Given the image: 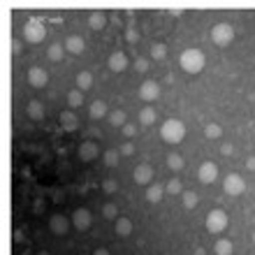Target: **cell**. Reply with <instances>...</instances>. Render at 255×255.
Here are the masks:
<instances>
[{
  "mask_svg": "<svg viewBox=\"0 0 255 255\" xmlns=\"http://www.w3.org/2000/svg\"><path fill=\"white\" fill-rule=\"evenodd\" d=\"M179 65L186 74H200L207 65V56H204L202 49H186L181 58H179Z\"/></svg>",
  "mask_w": 255,
  "mask_h": 255,
  "instance_id": "cell-1",
  "label": "cell"
},
{
  "mask_svg": "<svg viewBox=\"0 0 255 255\" xmlns=\"http://www.w3.org/2000/svg\"><path fill=\"white\" fill-rule=\"evenodd\" d=\"M160 137L167 144H179L186 137V123L179 121V119H167V121L160 126Z\"/></svg>",
  "mask_w": 255,
  "mask_h": 255,
  "instance_id": "cell-2",
  "label": "cell"
},
{
  "mask_svg": "<svg viewBox=\"0 0 255 255\" xmlns=\"http://www.w3.org/2000/svg\"><path fill=\"white\" fill-rule=\"evenodd\" d=\"M21 37L28 42V44H40L44 37H47V28L40 19H28L21 28Z\"/></svg>",
  "mask_w": 255,
  "mask_h": 255,
  "instance_id": "cell-3",
  "label": "cell"
},
{
  "mask_svg": "<svg viewBox=\"0 0 255 255\" xmlns=\"http://www.w3.org/2000/svg\"><path fill=\"white\" fill-rule=\"evenodd\" d=\"M204 225H207V230L211 232V235H221V232H225V230H228L230 218H228V214H225L223 209H211V211L207 214Z\"/></svg>",
  "mask_w": 255,
  "mask_h": 255,
  "instance_id": "cell-4",
  "label": "cell"
},
{
  "mask_svg": "<svg viewBox=\"0 0 255 255\" xmlns=\"http://www.w3.org/2000/svg\"><path fill=\"white\" fill-rule=\"evenodd\" d=\"M235 40V28L221 21V23H216L211 26V42H214L216 47H228L230 42Z\"/></svg>",
  "mask_w": 255,
  "mask_h": 255,
  "instance_id": "cell-5",
  "label": "cell"
},
{
  "mask_svg": "<svg viewBox=\"0 0 255 255\" xmlns=\"http://www.w3.org/2000/svg\"><path fill=\"white\" fill-rule=\"evenodd\" d=\"M223 190L230 197H237V195H242L246 190V181L242 179V174H228L223 179Z\"/></svg>",
  "mask_w": 255,
  "mask_h": 255,
  "instance_id": "cell-6",
  "label": "cell"
},
{
  "mask_svg": "<svg viewBox=\"0 0 255 255\" xmlns=\"http://www.w3.org/2000/svg\"><path fill=\"white\" fill-rule=\"evenodd\" d=\"M77 155H79V160L81 162H93L98 155H100V146L95 144V141L86 139V141H81L79 148H77Z\"/></svg>",
  "mask_w": 255,
  "mask_h": 255,
  "instance_id": "cell-7",
  "label": "cell"
},
{
  "mask_svg": "<svg viewBox=\"0 0 255 255\" xmlns=\"http://www.w3.org/2000/svg\"><path fill=\"white\" fill-rule=\"evenodd\" d=\"M139 98L144 102H155L158 98H160V84H158L155 79H146L139 86Z\"/></svg>",
  "mask_w": 255,
  "mask_h": 255,
  "instance_id": "cell-8",
  "label": "cell"
},
{
  "mask_svg": "<svg viewBox=\"0 0 255 255\" xmlns=\"http://www.w3.org/2000/svg\"><path fill=\"white\" fill-rule=\"evenodd\" d=\"M197 179H200V183H204V186H209V183H214L216 179H218V165L211 160L202 162L200 169H197Z\"/></svg>",
  "mask_w": 255,
  "mask_h": 255,
  "instance_id": "cell-9",
  "label": "cell"
},
{
  "mask_svg": "<svg viewBox=\"0 0 255 255\" xmlns=\"http://www.w3.org/2000/svg\"><path fill=\"white\" fill-rule=\"evenodd\" d=\"M91 223H93V216H91L88 209L79 207V209H74L72 211V225L79 230V232H86V230L91 228Z\"/></svg>",
  "mask_w": 255,
  "mask_h": 255,
  "instance_id": "cell-10",
  "label": "cell"
},
{
  "mask_svg": "<svg viewBox=\"0 0 255 255\" xmlns=\"http://www.w3.org/2000/svg\"><path fill=\"white\" fill-rule=\"evenodd\" d=\"M28 84L33 88H44L49 84V74L44 67L40 65H33L30 70H28Z\"/></svg>",
  "mask_w": 255,
  "mask_h": 255,
  "instance_id": "cell-11",
  "label": "cell"
},
{
  "mask_svg": "<svg viewBox=\"0 0 255 255\" xmlns=\"http://www.w3.org/2000/svg\"><path fill=\"white\" fill-rule=\"evenodd\" d=\"M49 230H51V235H56V237H65L67 230H70V221H67L63 214H54L49 218Z\"/></svg>",
  "mask_w": 255,
  "mask_h": 255,
  "instance_id": "cell-12",
  "label": "cell"
},
{
  "mask_svg": "<svg viewBox=\"0 0 255 255\" xmlns=\"http://www.w3.org/2000/svg\"><path fill=\"white\" fill-rule=\"evenodd\" d=\"M134 176V183H139V186H151V179H153V167L148 165V162H141L137 165L132 172Z\"/></svg>",
  "mask_w": 255,
  "mask_h": 255,
  "instance_id": "cell-13",
  "label": "cell"
},
{
  "mask_svg": "<svg viewBox=\"0 0 255 255\" xmlns=\"http://www.w3.org/2000/svg\"><path fill=\"white\" fill-rule=\"evenodd\" d=\"M107 67L112 72H123V70H128V56L123 54V51H112L107 58Z\"/></svg>",
  "mask_w": 255,
  "mask_h": 255,
  "instance_id": "cell-14",
  "label": "cell"
},
{
  "mask_svg": "<svg viewBox=\"0 0 255 255\" xmlns=\"http://www.w3.org/2000/svg\"><path fill=\"white\" fill-rule=\"evenodd\" d=\"M84 49H86V42H84V37L81 35H70L65 40V51L72 56H79L84 54Z\"/></svg>",
  "mask_w": 255,
  "mask_h": 255,
  "instance_id": "cell-15",
  "label": "cell"
},
{
  "mask_svg": "<svg viewBox=\"0 0 255 255\" xmlns=\"http://www.w3.org/2000/svg\"><path fill=\"white\" fill-rule=\"evenodd\" d=\"M88 114L93 121H100V119H107L109 116V109H107V102L105 100H93L88 105Z\"/></svg>",
  "mask_w": 255,
  "mask_h": 255,
  "instance_id": "cell-16",
  "label": "cell"
},
{
  "mask_svg": "<svg viewBox=\"0 0 255 255\" xmlns=\"http://www.w3.org/2000/svg\"><path fill=\"white\" fill-rule=\"evenodd\" d=\"M61 128L65 132H74V130H79V119L74 114L72 109H67V112H61Z\"/></svg>",
  "mask_w": 255,
  "mask_h": 255,
  "instance_id": "cell-17",
  "label": "cell"
},
{
  "mask_svg": "<svg viewBox=\"0 0 255 255\" xmlns=\"http://www.w3.org/2000/svg\"><path fill=\"white\" fill-rule=\"evenodd\" d=\"M26 114L33 119V121H42L44 119V105L40 100H30L26 105Z\"/></svg>",
  "mask_w": 255,
  "mask_h": 255,
  "instance_id": "cell-18",
  "label": "cell"
},
{
  "mask_svg": "<svg viewBox=\"0 0 255 255\" xmlns=\"http://www.w3.org/2000/svg\"><path fill=\"white\" fill-rule=\"evenodd\" d=\"M132 221H130V218H128V216H121V218H119V221L114 223V230H116V235L119 237H130L132 235Z\"/></svg>",
  "mask_w": 255,
  "mask_h": 255,
  "instance_id": "cell-19",
  "label": "cell"
},
{
  "mask_svg": "<svg viewBox=\"0 0 255 255\" xmlns=\"http://www.w3.org/2000/svg\"><path fill=\"white\" fill-rule=\"evenodd\" d=\"M165 197V186H160V183H151L146 188V200L151 202V204H158V202Z\"/></svg>",
  "mask_w": 255,
  "mask_h": 255,
  "instance_id": "cell-20",
  "label": "cell"
},
{
  "mask_svg": "<svg viewBox=\"0 0 255 255\" xmlns=\"http://www.w3.org/2000/svg\"><path fill=\"white\" fill-rule=\"evenodd\" d=\"M88 26H91V30H102V28L107 26V14L105 12H91L88 14Z\"/></svg>",
  "mask_w": 255,
  "mask_h": 255,
  "instance_id": "cell-21",
  "label": "cell"
},
{
  "mask_svg": "<svg viewBox=\"0 0 255 255\" xmlns=\"http://www.w3.org/2000/svg\"><path fill=\"white\" fill-rule=\"evenodd\" d=\"M107 121H109V126H112V128H121V130H123V126L128 123L126 112H123V109H114V112H109Z\"/></svg>",
  "mask_w": 255,
  "mask_h": 255,
  "instance_id": "cell-22",
  "label": "cell"
},
{
  "mask_svg": "<svg viewBox=\"0 0 255 255\" xmlns=\"http://www.w3.org/2000/svg\"><path fill=\"white\" fill-rule=\"evenodd\" d=\"M139 123H141L144 128L153 126V123H155V109L148 107V105H146V107H141V109H139Z\"/></svg>",
  "mask_w": 255,
  "mask_h": 255,
  "instance_id": "cell-23",
  "label": "cell"
},
{
  "mask_svg": "<svg viewBox=\"0 0 255 255\" xmlns=\"http://www.w3.org/2000/svg\"><path fill=\"white\" fill-rule=\"evenodd\" d=\"M67 105L72 109H79L81 105H84V91H79V88H72L70 93H67Z\"/></svg>",
  "mask_w": 255,
  "mask_h": 255,
  "instance_id": "cell-24",
  "label": "cell"
},
{
  "mask_svg": "<svg viewBox=\"0 0 255 255\" xmlns=\"http://www.w3.org/2000/svg\"><path fill=\"white\" fill-rule=\"evenodd\" d=\"M91 86H93V74L86 72V70H81V72L77 74V88H79V91H88Z\"/></svg>",
  "mask_w": 255,
  "mask_h": 255,
  "instance_id": "cell-25",
  "label": "cell"
},
{
  "mask_svg": "<svg viewBox=\"0 0 255 255\" xmlns=\"http://www.w3.org/2000/svg\"><path fill=\"white\" fill-rule=\"evenodd\" d=\"M232 251H235V246H232V242L230 239H218L214 246V253L216 255H232Z\"/></svg>",
  "mask_w": 255,
  "mask_h": 255,
  "instance_id": "cell-26",
  "label": "cell"
},
{
  "mask_svg": "<svg viewBox=\"0 0 255 255\" xmlns=\"http://www.w3.org/2000/svg\"><path fill=\"white\" fill-rule=\"evenodd\" d=\"M151 58H153V61H165V58H167V47H165L162 42H153V44H151Z\"/></svg>",
  "mask_w": 255,
  "mask_h": 255,
  "instance_id": "cell-27",
  "label": "cell"
},
{
  "mask_svg": "<svg viewBox=\"0 0 255 255\" xmlns=\"http://www.w3.org/2000/svg\"><path fill=\"white\" fill-rule=\"evenodd\" d=\"M63 54H65V44H58V42H54V44H49L47 56L51 58V61H61Z\"/></svg>",
  "mask_w": 255,
  "mask_h": 255,
  "instance_id": "cell-28",
  "label": "cell"
},
{
  "mask_svg": "<svg viewBox=\"0 0 255 255\" xmlns=\"http://www.w3.org/2000/svg\"><path fill=\"white\" fill-rule=\"evenodd\" d=\"M102 216H105L107 221H114V223L121 218V216H119V207H116L114 202H107V204L102 207Z\"/></svg>",
  "mask_w": 255,
  "mask_h": 255,
  "instance_id": "cell-29",
  "label": "cell"
},
{
  "mask_svg": "<svg viewBox=\"0 0 255 255\" xmlns=\"http://www.w3.org/2000/svg\"><path fill=\"white\" fill-rule=\"evenodd\" d=\"M183 165H186V162H183V158L179 153H169L167 155V167L172 169V172H181Z\"/></svg>",
  "mask_w": 255,
  "mask_h": 255,
  "instance_id": "cell-30",
  "label": "cell"
},
{
  "mask_svg": "<svg viewBox=\"0 0 255 255\" xmlns=\"http://www.w3.org/2000/svg\"><path fill=\"white\" fill-rule=\"evenodd\" d=\"M181 200H183V207L186 209H195L197 202H200V195L195 193V190H186V193L181 195Z\"/></svg>",
  "mask_w": 255,
  "mask_h": 255,
  "instance_id": "cell-31",
  "label": "cell"
},
{
  "mask_svg": "<svg viewBox=\"0 0 255 255\" xmlns=\"http://www.w3.org/2000/svg\"><path fill=\"white\" fill-rule=\"evenodd\" d=\"M165 193H169V195H183L186 193L183 186H181V179H169V181L165 183Z\"/></svg>",
  "mask_w": 255,
  "mask_h": 255,
  "instance_id": "cell-32",
  "label": "cell"
},
{
  "mask_svg": "<svg viewBox=\"0 0 255 255\" xmlns=\"http://www.w3.org/2000/svg\"><path fill=\"white\" fill-rule=\"evenodd\" d=\"M221 134H223V128L218 126V123H207V126H204V137H207V139H218Z\"/></svg>",
  "mask_w": 255,
  "mask_h": 255,
  "instance_id": "cell-33",
  "label": "cell"
},
{
  "mask_svg": "<svg viewBox=\"0 0 255 255\" xmlns=\"http://www.w3.org/2000/svg\"><path fill=\"white\" fill-rule=\"evenodd\" d=\"M119 151H116V148H109V151H105V155H102V158H105V165H107V167H116V165H119Z\"/></svg>",
  "mask_w": 255,
  "mask_h": 255,
  "instance_id": "cell-34",
  "label": "cell"
},
{
  "mask_svg": "<svg viewBox=\"0 0 255 255\" xmlns=\"http://www.w3.org/2000/svg\"><path fill=\"white\" fill-rule=\"evenodd\" d=\"M102 190H105V193H116V190H119V183H116V179H105V181H102Z\"/></svg>",
  "mask_w": 255,
  "mask_h": 255,
  "instance_id": "cell-35",
  "label": "cell"
},
{
  "mask_svg": "<svg viewBox=\"0 0 255 255\" xmlns=\"http://www.w3.org/2000/svg\"><path fill=\"white\" fill-rule=\"evenodd\" d=\"M134 70H137V72H146V70H148V61H146V58H137V61H134Z\"/></svg>",
  "mask_w": 255,
  "mask_h": 255,
  "instance_id": "cell-36",
  "label": "cell"
},
{
  "mask_svg": "<svg viewBox=\"0 0 255 255\" xmlns=\"http://www.w3.org/2000/svg\"><path fill=\"white\" fill-rule=\"evenodd\" d=\"M126 40H128V42H137V40H139V33H137V30L130 26V28L126 30Z\"/></svg>",
  "mask_w": 255,
  "mask_h": 255,
  "instance_id": "cell-37",
  "label": "cell"
},
{
  "mask_svg": "<svg viewBox=\"0 0 255 255\" xmlns=\"http://www.w3.org/2000/svg\"><path fill=\"white\" fill-rule=\"evenodd\" d=\"M132 153H134V144L132 141H126L121 146V155H132Z\"/></svg>",
  "mask_w": 255,
  "mask_h": 255,
  "instance_id": "cell-38",
  "label": "cell"
},
{
  "mask_svg": "<svg viewBox=\"0 0 255 255\" xmlns=\"http://www.w3.org/2000/svg\"><path fill=\"white\" fill-rule=\"evenodd\" d=\"M123 134H126V137H134V134H137V128H134L132 123H126V126H123Z\"/></svg>",
  "mask_w": 255,
  "mask_h": 255,
  "instance_id": "cell-39",
  "label": "cell"
},
{
  "mask_svg": "<svg viewBox=\"0 0 255 255\" xmlns=\"http://www.w3.org/2000/svg\"><path fill=\"white\" fill-rule=\"evenodd\" d=\"M232 151H235V148H232V144H230V141H223V144H221V153L223 155H232Z\"/></svg>",
  "mask_w": 255,
  "mask_h": 255,
  "instance_id": "cell-40",
  "label": "cell"
},
{
  "mask_svg": "<svg viewBox=\"0 0 255 255\" xmlns=\"http://www.w3.org/2000/svg\"><path fill=\"white\" fill-rule=\"evenodd\" d=\"M246 169H251V172H255V155H251L249 160H246Z\"/></svg>",
  "mask_w": 255,
  "mask_h": 255,
  "instance_id": "cell-41",
  "label": "cell"
},
{
  "mask_svg": "<svg viewBox=\"0 0 255 255\" xmlns=\"http://www.w3.org/2000/svg\"><path fill=\"white\" fill-rule=\"evenodd\" d=\"M12 51H14V54H21V42L19 40L12 42Z\"/></svg>",
  "mask_w": 255,
  "mask_h": 255,
  "instance_id": "cell-42",
  "label": "cell"
},
{
  "mask_svg": "<svg viewBox=\"0 0 255 255\" xmlns=\"http://www.w3.org/2000/svg\"><path fill=\"white\" fill-rule=\"evenodd\" d=\"M93 255H109V251L107 249H98V251H93Z\"/></svg>",
  "mask_w": 255,
  "mask_h": 255,
  "instance_id": "cell-43",
  "label": "cell"
},
{
  "mask_svg": "<svg viewBox=\"0 0 255 255\" xmlns=\"http://www.w3.org/2000/svg\"><path fill=\"white\" fill-rule=\"evenodd\" d=\"M195 255H207V253H204V249H195Z\"/></svg>",
  "mask_w": 255,
  "mask_h": 255,
  "instance_id": "cell-44",
  "label": "cell"
},
{
  "mask_svg": "<svg viewBox=\"0 0 255 255\" xmlns=\"http://www.w3.org/2000/svg\"><path fill=\"white\" fill-rule=\"evenodd\" d=\"M37 255H51V253H49V251H40V253H37Z\"/></svg>",
  "mask_w": 255,
  "mask_h": 255,
  "instance_id": "cell-45",
  "label": "cell"
},
{
  "mask_svg": "<svg viewBox=\"0 0 255 255\" xmlns=\"http://www.w3.org/2000/svg\"><path fill=\"white\" fill-rule=\"evenodd\" d=\"M253 244H255V232H253Z\"/></svg>",
  "mask_w": 255,
  "mask_h": 255,
  "instance_id": "cell-46",
  "label": "cell"
}]
</instances>
